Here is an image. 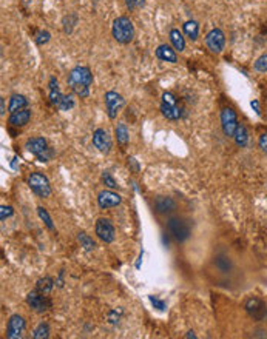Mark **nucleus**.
<instances>
[{"instance_id": "f257e3e1", "label": "nucleus", "mask_w": 267, "mask_h": 339, "mask_svg": "<svg viewBox=\"0 0 267 339\" xmlns=\"http://www.w3.org/2000/svg\"><path fill=\"white\" fill-rule=\"evenodd\" d=\"M66 83L77 98L86 99L90 96V87L93 85V72L88 66H76L70 71Z\"/></svg>"}, {"instance_id": "f03ea898", "label": "nucleus", "mask_w": 267, "mask_h": 339, "mask_svg": "<svg viewBox=\"0 0 267 339\" xmlns=\"http://www.w3.org/2000/svg\"><path fill=\"white\" fill-rule=\"evenodd\" d=\"M112 34L118 43L127 45L133 40L135 37V27L133 22L127 16H119L113 20L112 25Z\"/></svg>"}, {"instance_id": "7ed1b4c3", "label": "nucleus", "mask_w": 267, "mask_h": 339, "mask_svg": "<svg viewBox=\"0 0 267 339\" xmlns=\"http://www.w3.org/2000/svg\"><path fill=\"white\" fill-rule=\"evenodd\" d=\"M161 113L165 119L168 120H180L183 117V108L180 107V102H177V98L170 93L165 91L161 98Z\"/></svg>"}, {"instance_id": "20e7f679", "label": "nucleus", "mask_w": 267, "mask_h": 339, "mask_svg": "<svg viewBox=\"0 0 267 339\" xmlns=\"http://www.w3.org/2000/svg\"><path fill=\"white\" fill-rule=\"evenodd\" d=\"M167 228L170 231V234L177 240V242H184L190 237L192 230L190 225L180 216H173L167 221Z\"/></svg>"}, {"instance_id": "39448f33", "label": "nucleus", "mask_w": 267, "mask_h": 339, "mask_svg": "<svg viewBox=\"0 0 267 339\" xmlns=\"http://www.w3.org/2000/svg\"><path fill=\"white\" fill-rule=\"evenodd\" d=\"M28 185L31 188V191L42 198V199H47L51 196V185H50V181L45 175L42 173H31L30 178H28Z\"/></svg>"}, {"instance_id": "423d86ee", "label": "nucleus", "mask_w": 267, "mask_h": 339, "mask_svg": "<svg viewBox=\"0 0 267 339\" xmlns=\"http://www.w3.org/2000/svg\"><path fill=\"white\" fill-rule=\"evenodd\" d=\"M27 304H28L30 308L34 310L36 313H43V311H47V310L51 307L50 298H48L45 293L39 292L37 288H36V290H31V292L27 295Z\"/></svg>"}, {"instance_id": "0eeeda50", "label": "nucleus", "mask_w": 267, "mask_h": 339, "mask_svg": "<svg viewBox=\"0 0 267 339\" xmlns=\"http://www.w3.org/2000/svg\"><path fill=\"white\" fill-rule=\"evenodd\" d=\"M104 99H105V107H107L108 117L110 119H116L119 111L125 107V99L119 93H116V91H107Z\"/></svg>"}, {"instance_id": "6e6552de", "label": "nucleus", "mask_w": 267, "mask_h": 339, "mask_svg": "<svg viewBox=\"0 0 267 339\" xmlns=\"http://www.w3.org/2000/svg\"><path fill=\"white\" fill-rule=\"evenodd\" d=\"M95 233L105 244H112L115 240V237H116L115 225L112 224L110 219H105V217H99L98 219V222L95 225Z\"/></svg>"}, {"instance_id": "1a4fd4ad", "label": "nucleus", "mask_w": 267, "mask_h": 339, "mask_svg": "<svg viewBox=\"0 0 267 339\" xmlns=\"http://www.w3.org/2000/svg\"><path fill=\"white\" fill-rule=\"evenodd\" d=\"M238 116L235 113L233 108H222L221 111V127H222V131L227 137H233L235 136V131L238 128Z\"/></svg>"}, {"instance_id": "9d476101", "label": "nucleus", "mask_w": 267, "mask_h": 339, "mask_svg": "<svg viewBox=\"0 0 267 339\" xmlns=\"http://www.w3.org/2000/svg\"><path fill=\"white\" fill-rule=\"evenodd\" d=\"M206 45L213 54H221L226 46V36L219 28H213L206 36Z\"/></svg>"}, {"instance_id": "9b49d317", "label": "nucleus", "mask_w": 267, "mask_h": 339, "mask_svg": "<svg viewBox=\"0 0 267 339\" xmlns=\"http://www.w3.org/2000/svg\"><path fill=\"white\" fill-rule=\"evenodd\" d=\"M244 308L255 321H262L267 314V307H265L264 301L259 298H255V296L249 298L244 302Z\"/></svg>"}, {"instance_id": "f8f14e48", "label": "nucleus", "mask_w": 267, "mask_h": 339, "mask_svg": "<svg viewBox=\"0 0 267 339\" xmlns=\"http://www.w3.org/2000/svg\"><path fill=\"white\" fill-rule=\"evenodd\" d=\"M93 145L99 153L108 154L112 151V147H113V142H112V137H110L108 131L104 130V128H96L95 133H93Z\"/></svg>"}, {"instance_id": "ddd939ff", "label": "nucleus", "mask_w": 267, "mask_h": 339, "mask_svg": "<svg viewBox=\"0 0 267 339\" xmlns=\"http://www.w3.org/2000/svg\"><path fill=\"white\" fill-rule=\"evenodd\" d=\"M25 327H27V322H25L24 316L13 314L8 319V324H7V337L8 339H19V337H22L24 331H25Z\"/></svg>"}, {"instance_id": "4468645a", "label": "nucleus", "mask_w": 267, "mask_h": 339, "mask_svg": "<svg viewBox=\"0 0 267 339\" xmlns=\"http://www.w3.org/2000/svg\"><path fill=\"white\" fill-rule=\"evenodd\" d=\"M122 202V198L121 195L112 191V190H104L98 195V204L101 208L104 210H108V208H115L118 205H121Z\"/></svg>"}, {"instance_id": "2eb2a0df", "label": "nucleus", "mask_w": 267, "mask_h": 339, "mask_svg": "<svg viewBox=\"0 0 267 339\" xmlns=\"http://www.w3.org/2000/svg\"><path fill=\"white\" fill-rule=\"evenodd\" d=\"M31 110L30 108H24V110H19L16 113H11L10 114V119H8V124L11 127H16V128H22L25 127L27 124H30L31 120Z\"/></svg>"}, {"instance_id": "dca6fc26", "label": "nucleus", "mask_w": 267, "mask_h": 339, "mask_svg": "<svg viewBox=\"0 0 267 339\" xmlns=\"http://www.w3.org/2000/svg\"><path fill=\"white\" fill-rule=\"evenodd\" d=\"M156 57L162 62H170V63H176L177 62V56H176V50L171 48L167 43H162L156 48Z\"/></svg>"}, {"instance_id": "f3484780", "label": "nucleus", "mask_w": 267, "mask_h": 339, "mask_svg": "<svg viewBox=\"0 0 267 339\" xmlns=\"http://www.w3.org/2000/svg\"><path fill=\"white\" fill-rule=\"evenodd\" d=\"M25 148L34 154V156H39L42 151H45L48 148V142L45 137H31L25 142Z\"/></svg>"}, {"instance_id": "a211bd4d", "label": "nucleus", "mask_w": 267, "mask_h": 339, "mask_svg": "<svg viewBox=\"0 0 267 339\" xmlns=\"http://www.w3.org/2000/svg\"><path fill=\"white\" fill-rule=\"evenodd\" d=\"M48 90H50L48 96H50V102H51V105L59 107V104H60V101H62L63 94L60 93L59 82H57V79H56L54 76H53V77H50V82H48Z\"/></svg>"}, {"instance_id": "6ab92c4d", "label": "nucleus", "mask_w": 267, "mask_h": 339, "mask_svg": "<svg viewBox=\"0 0 267 339\" xmlns=\"http://www.w3.org/2000/svg\"><path fill=\"white\" fill-rule=\"evenodd\" d=\"M154 208H156L158 213H161V214H167V213H171V211L176 208V202H174L171 198L159 196V198L154 201Z\"/></svg>"}, {"instance_id": "aec40b11", "label": "nucleus", "mask_w": 267, "mask_h": 339, "mask_svg": "<svg viewBox=\"0 0 267 339\" xmlns=\"http://www.w3.org/2000/svg\"><path fill=\"white\" fill-rule=\"evenodd\" d=\"M28 99L24 96V94H13L10 98V107H8V111L10 113H16L19 110H24L28 107Z\"/></svg>"}, {"instance_id": "412c9836", "label": "nucleus", "mask_w": 267, "mask_h": 339, "mask_svg": "<svg viewBox=\"0 0 267 339\" xmlns=\"http://www.w3.org/2000/svg\"><path fill=\"white\" fill-rule=\"evenodd\" d=\"M170 42H171V46L176 50V51H184L186 50V40H184V36L180 30L173 28L170 31Z\"/></svg>"}, {"instance_id": "4be33fe9", "label": "nucleus", "mask_w": 267, "mask_h": 339, "mask_svg": "<svg viewBox=\"0 0 267 339\" xmlns=\"http://www.w3.org/2000/svg\"><path fill=\"white\" fill-rule=\"evenodd\" d=\"M115 133H116V140H118V143H119L121 147H127L128 142H130V133H128L127 125H125V124H118Z\"/></svg>"}, {"instance_id": "5701e85b", "label": "nucleus", "mask_w": 267, "mask_h": 339, "mask_svg": "<svg viewBox=\"0 0 267 339\" xmlns=\"http://www.w3.org/2000/svg\"><path fill=\"white\" fill-rule=\"evenodd\" d=\"M233 139H235V143H236L238 147H241V148L247 147V143H249V133H247V128H246L244 125L239 124L238 128H236V131H235Z\"/></svg>"}, {"instance_id": "b1692460", "label": "nucleus", "mask_w": 267, "mask_h": 339, "mask_svg": "<svg viewBox=\"0 0 267 339\" xmlns=\"http://www.w3.org/2000/svg\"><path fill=\"white\" fill-rule=\"evenodd\" d=\"M183 30L186 33V36L190 39V40H196L198 36H199V25L196 20H187L184 25H183Z\"/></svg>"}, {"instance_id": "393cba45", "label": "nucleus", "mask_w": 267, "mask_h": 339, "mask_svg": "<svg viewBox=\"0 0 267 339\" xmlns=\"http://www.w3.org/2000/svg\"><path fill=\"white\" fill-rule=\"evenodd\" d=\"M77 240L80 242V247H83L85 251H93L96 248V242L90 236H88L86 233H83V231H80L77 234Z\"/></svg>"}, {"instance_id": "a878e982", "label": "nucleus", "mask_w": 267, "mask_h": 339, "mask_svg": "<svg viewBox=\"0 0 267 339\" xmlns=\"http://www.w3.org/2000/svg\"><path fill=\"white\" fill-rule=\"evenodd\" d=\"M53 287H54V281H53V278H50V276H45V278L39 279L37 284H36V288H37L39 292L45 293V295L51 293Z\"/></svg>"}, {"instance_id": "bb28decb", "label": "nucleus", "mask_w": 267, "mask_h": 339, "mask_svg": "<svg viewBox=\"0 0 267 339\" xmlns=\"http://www.w3.org/2000/svg\"><path fill=\"white\" fill-rule=\"evenodd\" d=\"M215 265L222 273H229L232 270V261L227 256H216L215 258Z\"/></svg>"}, {"instance_id": "cd10ccee", "label": "nucleus", "mask_w": 267, "mask_h": 339, "mask_svg": "<svg viewBox=\"0 0 267 339\" xmlns=\"http://www.w3.org/2000/svg\"><path fill=\"white\" fill-rule=\"evenodd\" d=\"M33 337H34V339H47V337H50V325H48L47 322H40V324L34 328Z\"/></svg>"}, {"instance_id": "c85d7f7f", "label": "nucleus", "mask_w": 267, "mask_h": 339, "mask_svg": "<svg viewBox=\"0 0 267 339\" xmlns=\"http://www.w3.org/2000/svg\"><path fill=\"white\" fill-rule=\"evenodd\" d=\"M37 214H39V217L43 221V224L47 225L48 230H51V231L56 230V228H54V224H53V219H51L50 213L47 211V208H43V207H37Z\"/></svg>"}, {"instance_id": "c756f323", "label": "nucleus", "mask_w": 267, "mask_h": 339, "mask_svg": "<svg viewBox=\"0 0 267 339\" xmlns=\"http://www.w3.org/2000/svg\"><path fill=\"white\" fill-rule=\"evenodd\" d=\"M74 105H76V102H74V98H73V94H68V96H63L62 98V101H60V104H59V110L60 111H70L71 108H74Z\"/></svg>"}, {"instance_id": "7c9ffc66", "label": "nucleus", "mask_w": 267, "mask_h": 339, "mask_svg": "<svg viewBox=\"0 0 267 339\" xmlns=\"http://www.w3.org/2000/svg\"><path fill=\"white\" fill-rule=\"evenodd\" d=\"M76 23H77V16H76V14H68V16L63 19V31L68 33V34H71Z\"/></svg>"}, {"instance_id": "2f4dec72", "label": "nucleus", "mask_w": 267, "mask_h": 339, "mask_svg": "<svg viewBox=\"0 0 267 339\" xmlns=\"http://www.w3.org/2000/svg\"><path fill=\"white\" fill-rule=\"evenodd\" d=\"M255 71L258 72H267V53L259 56L256 60H255V65H253Z\"/></svg>"}, {"instance_id": "473e14b6", "label": "nucleus", "mask_w": 267, "mask_h": 339, "mask_svg": "<svg viewBox=\"0 0 267 339\" xmlns=\"http://www.w3.org/2000/svg\"><path fill=\"white\" fill-rule=\"evenodd\" d=\"M125 5L130 11H138L145 7V0H125Z\"/></svg>"}, {"instance_id": "72a5a7b5", "label": "nucleus", "mask_w": 267, "mask_h": 339, "mask_svg": "<svg viewBox=\"0 0 267 339\" xmlns=\"http://www.w3.org/2000/svg\"><path fill=\"white\" fill-rule=\"evenodd\" d=\"M50 39H51V34H50L47 30H43V31H39V33H37V36H36V43H37L39 46H42V45L48 43Z\"/></svg>"}, {"instance_id": "f704fd0d", "label": "nucleus", "mask_w": 267, "mask_h": 339, "mask_svg": "<svg viewBox=\"0 0 267 339\" xmlns=\"http://www.w3.org/2000/svg\"><path fill=\"white\" fill-rule=\"evenodd\" d=\"M102 182L105 184V187H108V188H112V190L118 188V184H116V181L113 179V176L110 175V172H104V173H102Z\"/></svg>"}, {"instance_id": "c9c22d12", "label": "nucleus", "mask_w": 267, "mask_h": 339, "mask_svg": "<svg viewBox=\"0 0 267 339\" xmlns=\"http://www.w3.org/2000/svg\"><path fill=\"white\" fill-rule=\"evenodd\" d=\"M36 157H37L40 162H50V160L54 157V151H53V148H51V147H48L45 151H42V153H40L39 156H36Z\"/></svg>"}, {"instance_id": "e433bc0d", "label": "nucleus", "mask_w": 267, "mask_h": 339, "mask_svg": "<svg viewBox=\"0 0 267 339\" xmlns=\"http://www.w3.org/2000/svg\"><path fill=\"white\" fill-rule=\"evenodd\" d=\"M13 214H14L13 207H10V205H2V207H0V219H2V221H7Z\"/></svg>"}, {"instance_id": "4c0bfd02", "label": "nucleus", "mask_w": 267, "mask_h": 339, "mask_svg": "<svg viewBox=\"0 0 267 339\" xmlns=\"http://www.w3.org/2000/svg\"><path fill=\"white\" fill-rule=\"evenodd\" d=\"M148 299H150V302L154 305V308H158V310H161V311H164V310L167 308V305H165V302H164L162 299H158L156 296H150Z\"/></svg>"}, {"instance_id": "58836bf2", "label": "nucleus", "mask_w": 267, "mask_h": 339, "mask_svg": "<svg viewBox=\"0 0 267 339\" xmlns=\"http://www.w3.org/2000/svg\"><path fill=\"white\" fill-rule=\"evenodd\" d=\"M258 147H259L264 153H267V134H261V136H259V139H258Z\"/></svg>"}, {"instance_id": "ea45409f", "label": "nucleus", "mask_w": 267, "mask_h": 339, "mask_svg": "<svg viewBox=\"0 0 267 339\" xmlns=\"http://www.w3.org/2000/svg\"><path fill=\"white\" fill-rule=\"evenodd\" d=\"M7 110H5V99H0V116H5Z\"/></svg>"}, {"instance_id": "a19ab883", "label": "nucleus", "mask_w": 267, "mask_h": 339, "mask_svg": "<svg viewBox=\"0 0 267 339\" xmlns=\"http://www.w3.org/2000/svg\"><path fill=\"white\" fill-rule=\"evenodd\" d=\"M250 105H252V108L256 111V114H261V111H259V102H258V101H252Z\"/></svg>"}, {"instance_id": "79ce46f5", "label": "nucleus", "mask_w": 267, "mask_h": 339, "mask_svg": "<svg viewBox=\"0 0 267 339\" xmlns=\"http://www.w3.org/2000/svg\"><path fill=\"white\" fill-rule=\"evenodd\" d=\"M186 337H193V339H196V334H195L193 331H189V333L186 334Z\"/></svg>"}, {"instance_id": "37998d69", "label": "nucleus", "mask_w": 267, "mask_h": 339, "mask_svg": "<svg viewBox=\"0 0 267 339\" xmlns=\"http://www.w3.org/2000/svg\"><path fill=\"white\" fill-rule=\"evenodd\" d=\"M25 4H30V0H25Z\"/></svg>"}]
</instances>
